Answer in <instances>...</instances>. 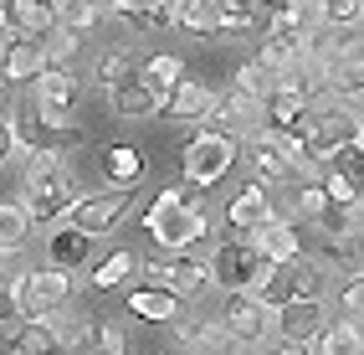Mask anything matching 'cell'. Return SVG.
<instances>
[{"instance_id":"obj_45","label":"cell","mask_w":364,"mask_h":355,"mask_svg":"<svg viewBox=\"0 0 364 355\" xmlns=\"http://www.w3.org/2000/svg\"><path fill=\"white\" fill-rule=\"evenodd\" d=\"M16 41V31H11V21H6V11H0V57H6V46Z\"/></svg>"},{"instance_id":"obj_11","label":"cell","mask_w":364,"mask_h":355,"mask_svg":"<svg viewBox=\"0 0 364 355\" xmlns=\"http://www.w3.org/2000/svg\"><path fill=\"white\" fill-rule=\"evenodd\" d=\"M262 124H267V103L252 98V93H241V88L215 93V103H210V113H205V129H221V134H231V139H247V134H257Z\"/></svg>"},{"instance_id":"obj_46","label":"cell","mask_w":364,"mask_h":355,"mask_svg":"<svg viewBox=\"0 0 364 355\" xmlns=\"http://www.w3.org/2000/svg\"><path fill=\"white\" fill-rule=\"evenodd\" d=\"M252 6H267V11H277V6H287V0H252Z\"/></svg>"},{"instance_id":"obj_24","label":"cell","mask_w":364,"mask_h":355,"mask_svg":"<svg viewBox=\"0 0 364 355\" xmlns=\"http://www.w3.org/2000/svg\"><path fill=\"white\" fill-rule=\"evenodd\" d=\"M139 273V257L129 252V247H113V252H103L98 263H87V283L98 294H108V289H124V283Z\"/></svg>"},{"instance_id":"obj_27","label":"cell","mask_w":364,"mask_h":355,"mask_svg":"<svg viewBox=\"0 0 364 355\" xmlns=\"http://www.w3.org/2000/svg\"><path fill=\"white\" fill-rule=\"evenodd\" d=\"M323 206H328L323 180H293V196H287V206H277V211H282V217H293V222H313Z\"/></svg>"},{"instance_id":"obj_44","label":"cell","mask_w":364,"mask_h":355,"mask_svg":"<svg viewBox=\"0 0 364 355\" xmlns=\"http://www.w3.org/2000/svg\"><path fill=\"white\" fill-rule=\"evenodd\" d=\"M16 268H21V263H16V247H0V289L16 278Z\"/></svg>"},{"instance_id":"obj_42","label":"cell","mask_w":364,"mask_h":355,"mask_svg":"<svg viewBox=\"0 0 364 355\" xmlns=\"http://www.w3.org/2000/svg\"><path fill=\"white\" fill-rule=\"evenodd\" d=\"M323 21H359L364 26V0H318Z\"/></svg>"},{"instance_id":"obj_17","label":"cell","mask_w":364,"mask_h":355,"mask_svg":"<svg viewBox=\"0 0 364 355\" xmlns=\"http://www.w3.org/2000/svg\"><path fill=\"white\" fill-rule=\"evenodd\" d=\"M103 16L124 21L134 31H169L175 26V0H103Z\"/></svg>"},{"instance_id":"obj_4","label":"cell","mask_w":364,"mask_h":355,"mask_svg":"<svg viewBox=\"0 0 364 355\" xmlns=\"http://www.w3.org/2000/svg\"><path fill=\"white\" fill-rule=\"evenodd\" d=\"M267 304H293V299H323L328 294V268L323 263H308V257H293V263H272L267 283L257 289Z\"/></svg>"},{"instance_id":"obj_10","label":"cell","mask_w":364,"mask_h":355,"mask_svg":"<svg viewBox=\"0 0 364 355\" xmlns=\"http://www.w3.org/2000/svg\"><path fill=\"white\" fill-rule=\"evenodd\" d=\"M129 211H134V191L113 185V191H98V196H77L67 211V222H77L87 237H113L129 222Z\"/></svg>"},{"instance_id":"obj_3","label":"cell","mask_w":364,"mask_h":355,"mask_svg":"<svg viewBox=\"0 0 364 355\" xmlns=\"http://www.w3.org/2000/svg\"><path fill=\"white\" fill-rule=\"evenodd\" d=\"M221 319H226L231 340H236L231 350H262V345H272V335H277V314H272V304H267L257 289H236V294H226Z\"/></svg>"},{"instance_id":"obj_29","label":"cell","mask_w":364,"mask_h":355,"mask_svg":"<svg viewBox=\"0 0 364 355\" xmlns=\"http://www.w3.org/2000/svg\"><path fill=\"white\" fill-rule=\"evenodd\" d=\"M98 21H103V6H98V0H62V6H57V26L72 31L77 41L98 26Z\"/></svg>"},{"instance_id":"obj_14","label":"cell","mask_w":364,"mask_h":355,"mask_svg":"<svg viewBox=\"0 0 364 355\" xmlns=\"http://www.w3.org/2000/svg\"><path fill=\"white\" fill-rule=\"evenodd\" d=\"M169 329H175V345L180 350H231L236 340H231V329H226V319L221 314H175L169 319Z\"/></svg>"},{"instance_id":"obj_16","label":"cell","mask_w":364,"mask_h":355,"mask_svg":"<svg viewBox=\"0 0 364 355\" xmlns=\"http://www.w3.org/2000/svg\"><path fill=\"white\" fill-rule=\"evenodd\" d=\"M92 242H98V237H87L77 222L62 217L52 232H46V257H52L57 268H67V273H82L92 263Z\"/></svg>"},{"instance_id":"obj_5","label":"cell","mask_w":364,"mask_h":355,"mask_svg":"<svg viewBox=\"0 0 364 355\" xmlns=\"http://www.w3.org/2000/svg\"><path fill=\"white\" fill-rule=\"evenodd\" d=\"M31 93L41 113L52 118L57 129H77V103H82V83L67 73V62H46L41 73L31 78Z\"/></svg>"},{"instance_id":"obj_31","label":"cell","mask_w":364,"mask_h":355,"mask_svg":"<svg viewBox=\"0 0 364 355\" xmlns=\"http://www.w3.org/2000/svg\"><path fill=\"white\" fill-rule=\"evenodd\" d=\"M139 78L149 83V88L159 93V103H164V93H169V88H175V83L185 78V62H180L175 52H159V57H149V62L139 67Z\"/></svg>"},{"instance_id":"obj_22","label":"cell","mask_w":364,"mask_h":355,"mask_svg":"<svg viewBox=\"0 0 364 355\" xmlns=\"http://www.w3.org/2000/svg\"><path fill=\"white\" fill-rule=\"evenodd\" d=\"M0 11H6L16 36H46L57 26V6L52 0H0Z\"/></svg>"},{"instance_id":"obj_13","label":"cell","mask_w":364,"mask_h":355,"mask_svg":"<svg viewBox=\"0 0 364 355\" xmlns=\"http://www.w3.org/2000/svg\"><path fill=\"white\" fill-rule=\"evenodd\" d=\"M210 103H215V88H210L205 78H190V73H185L175 88L164 93L159 113H164V118H175V124H205Z\"/></svg>"},{"instance_id":"obj_47","label":"cell","mask_w":364,"mask_h":355,"mask_svg":"<svg viewBox=\"0 0 364 355\" xmlns=\"http://www.w3.org/2000/svg\"><path fill=\"white\" fill-rule=\"evenodd\" d=\"M349 273H364V242H359V257H354V268Z\"/></svg>"},{"instance_id":"obj_41","label":"cell","mask_w":364,"mask_h":355,"mask_svg":"<svg viewBox=\"0 0 364 355\" xmlns=\"http://www.w3.org/2000/svg\"><path fill=\"white\" fill-rule=\"evenodd\" d=\"M41 46H46V62H67L72 52H77V36L62 31V26H52V31L41 36Z\"/></svg>"},{"instance_id":"obj_25","label":"cell","mask_w":364,"mask_h":355,"mask_svg":"<svg viewBox=\"0 0 364 355\" xmlns=\"http://www.w3.org/2000/svg\"><path fill=\"white\" fill-rule=\"evenodd\" d=\"M103 175H108V185H124V191H134V185L149 175L144 150H134V145H108V150H103Z\"/></svg>"},{"instance_id":"obj_15","label":"cell","mask_w":364,"mask_h":355,"mask_svg":"<svg viewBox=\"0 0 364 355\" xmlns=\"http://www.w3.org/2000/svg\"><path fill=\"white\" fill-rule=\"evenodd\" d=\"M241 155H247V170L257 175V180H293V165H287V155H282V145H277V134L272 129H257V134H247L241 139Z\"/></svg>"},{"instance_id":"obj_6","label":"cell","mask_w":364,"mask_h":355,"mask_svg":"<svg viewBox=\"0 0 364 355\" xmlns=\"http://www.w3.org/2000/svg\"><path fill=\"white\" fill-rule=\"evenodd\" d=\"M236 160H241V139H231V134H221V129H205V134H196V139L185 145V175L200 180L205 191H210L221 175L236 170Z\"/></svg>"},{"instance_id":"obj_1","label":"cell","mask_w":364,"mask_h":355,"mask_svg":"<svg viewBox=\"0 0 364 355\" xmlns=\"http://www.w3.org/2000/svg\"><path fill=\"white\" fill-rule=\"evenodd\" d=\"M31 222H62L77 201V180L67 170V150H31L26 155V180H21Z\"/></svg>"},{"instance_id":"obj_36","label":"cell","mask_w":364,"mask_h":355,"mask_svg":"<svg viewBox=\"0 0 364 355\" xmlns=\"http://www.w3.org/2000/svg\"><path fill=\"white\" fill-rule=\"evenodd\" d=\"M359 242H364V232H333V237H323V263L349 273L354 257H359Z\"/></svg>"},{"instance_id":"obj_50","label":"cell","mask_w":364,"mask_h":355,"mask_svg":"<svg viewBox=\"0 0 364 355\" xmlns=\"http://www.w3.org/2000/svg\"><path fill=\"white\" fill-rule=\"evenodd\" d=\"M52 6H62V0H52Z\"/></svg>"},{"instance_id":"obj_23","label":"cell","mask_w":364,"mask_h":355,"mask_svg":"<svg viewBox=\"0 0 364 355\" xmlns=\"http://www.w3.org/2000/svg\"><path fill=\"white\" fill-rule=\"evenodd\" d=\"M0 345L6 350H16V355H36V350H57V329H52V319H16V324H6L0 329Z\"/></svg>"},{"instance_id":"obj_43","label":"cell","mask_w":364,"mask_h":355,"mask_svg":"<svg viewBox=\"0 0 364 355\" xmlns=\"http://www.w3.org/2000/svg\"><path fill=\"white\" fill-rule=\"evenodd\" d=\"M16 150H21V145H16V129H11V113H6V118H0V165H6Z\"/></svg>"},{"instance_id":"obj_2","label":"cell","mask_w":364,"mask_h":355,"mask_svg":"<svg viewBox=\"0 0 364 355\" xmlns=\"http://www.w3.org/2000/svg\"><path fill=\"white\" fill-rule=\"evenodd\" d=\"M267 273H272V263L247 242L241 232H231L226 242L215 237V252H210V283L221 294H236V289H262Z\"/></svg>"},{"instance_id":"obj_28","label":"cell","mask_w":364,"mask_h":355,"mask_svg":"<svg viewBox=\"0 0 364 355\" xmlns=\"http://www.w3.org/2000/svg\"><path fill=\"white\" fill-rule=\"evenodd\" d=\"M175 26L190 36H215L221 21H215V0H175Z\"/></svg>"},{"instance_id":"obj_21","label":"cell","mask_w":364,"mask_h":355,"mask_svg":"<svg viewBox=\"0 0 364 355\" xmlns=\"http://www.w3.org/2000/svg\"><path fill=\"white\" fill-rule=\"evenodd\" d=\"M41 67H46L41 36H16V41L6 46V57H0V78H6V83H31Z\"/></svg>"},{"instance_id":"obj_9","label":"cell","mask_w":364,"mask_h":355,"mask_svg":"<svg viewBox=\"0 0 364 355\" xmlns=\"http://www.w3.org/2000/svg\"><path fill=\"white\" fill-rule=\"evenodd\" d=\"M277 340L272 350L282 355H303V340H318V329L328 324V299H293V304H277Z\"/></svg>"},{"instance_id":"obj_7","label":"cell","mask_w":364,"mask_h":355,"mask_svg":"<svg viewBox=\"0 0 364 355\" xmlns=\"http://www.w3.org/2000/svg\"><path fill=\"white\" fill-rule=\"evenodd\" d=\"M11 129H16L21 155H31V150H72L77 145V129H57L52 118L41 113L36 93H21V98L11 103Z\"/></svg>"},{"instance_id":"obj_26","label":"cell","mask_w":364,"mask_h":355,"mask_svg":"<svg viewBox=\"0 0 364 355\" xmlns=\"http://www.w3.org/2000/svg\"><path fill=\"white\" fill-rule=\"evenodd\" d=\"M318 340H323V355H364V324L338 314L318 329Z\"/></svg>"},{"instance_id":"obj_38","label":"cell","mask_w":364,"mask_h":355,"mask_svg":"<svg viewBox=\"0 0 364 355\" xmlns=\"http://www.w3.org/2000/svg\"><path fill=\"white\" fill-rule=\"evenodd\" d=\"M338 314L364 324V273H344V283H338Z\"/></svg>"},{"instance_id":"obj_30","label":"cell","mask_w":364,"mask_h":355,"mask_svg":"<svg viewBox=\"0 0 364 355\" xmlns=\"http://www.w3.org/2000/svg\"><path fill=\"white\" fill-rule=\"evenodd\" d=\"M328 165H333V170L364 196V139H359V134L344 139V145H333V150H328Z\"/></svg>"},{"instance_id":"obj_18","label":"cell","mask_w":364,"mask_h":355,"mask_svg":"<svg viewBox=\"0 0 364 355\" xmlns=\"http://www.w3.org/2000/svg\"><path fill=\"white\" fill-rule=\"evenodd\" d=\"M108 108H113V118H159V93L144 83L139 73H129L124 83H113L108 88Z\"/></svg>"},{"instance_id":"obj_20","label":"cell","mask_w":364,"mask_h":355,"mask_svg":"<svg viewBox=\"0 0 364 355\" xmlns=\"http://www.w3.org/2000/svg\"><path fill=\"white\" fill-rule=\"evenodd\" d=\"M180 294H169V289H159V283H139V289H129V314L134 319H144V324H169L180 314Z\"/></svg>"},{"instance_id":"obj_37","label":"cell","mask_w":364,"mask_h":355,"mask_svg":"<svg viewBox=\"0 0 364 355\" xmlns=\"http://www.w3.org/2000/svg\"><path fill=\"white\" fill-rule=\"evenodd\" d=\"M129 335H134V329H129L124 319H98V335H92V350H113V355H124V350L134 345Z\"/></svg>"},{"instance_id":"obj_39","label":"cell","mask_w":364,"mask_h":355,"mask_svg":"<svg viewBox=\"0 0 364 355\" xmlns=\"http://www.w3.org/2000/svg\"><path fill=\"white\" fill-rule=\"evenodd\" d=\"M134 73V67H129V57L124 52H103L98 62H92V83H98V88H113V83H124Z\"/></svg>"},{"instance_id":"obj_49","label":"cell","mask_w":364,"mask_h":355,"mask_svg":"<svg viewBox=\"0 0 364 355\" xmlns=\"http://www.w3.org/2000/svg\"><path fill=\"white\" fill-rule=\"evenodd\" d=\"M359 62H364V41H359Z\"/></svg>"},{"instance_id":"obj_34","label":"cell","mask_w":364,"mask_h":355,"mask_svg":"<svg viewBox=\"0 0 364 355\" xmlns=\"http://www.w3.org/2000/svg\"><path fill=\"white\" fill-rule=\"evenodd\" d=\"M313 227H318L323 237H333V232H359V201H328L318 217H313Z\"/></svg>"},{"instance_id":"obj_12","label":"cell","mask_w":364,"mask_h":355,"mask_svg":"<svg viewBox=\"0 0 364 355\" xmlns=\"http://www.w3.org/2000/svg\"><path fill=\"white\" fill-rule=\"evenodd\" d=\"M241 237H247V242L267 257V263H293V257H303V232H298L293 217H282V211H272L267 222L247 227Z\"/></svg>"},{"instance_id":"obj_35","label":"cell","mask_w":364,"mask_h":355,"mask_svg":"<svg viewBox=\"0 0 364 355\" xmlns=\"http://www.w3.org/2000/svg\"><path fill=\"white\" fill-rule=\"evenodd\" d=\"M215 21H221L226 36H247L257 26V11H252V0H215Z\"/></svg>"},{"instance_id":"obj_40","label":"cell","mask_w":364,"mask_h":355,"mask_svg":"<svg viewBox=\"0 0 364 355\" xmlns=\"http://www.w3.org/2000/svg\"><path fill=\"white\" fill-rule=\"evenodd\" d=\"M257 57H262L267 67H272V73H282V67L298 57V46H287L282 36H272V31H267V41H262V52H257Z\"/></svg>"},{"instance_id":"obj_8","label":"cell","mask_w":364,"mask_h":355,"mask_svg":"<svg viewBox=\"0 0 364 355\" xmlns=\"http://www.w3.org/2000/svg\"><path fill=\"white\" fill-rule=\"evenodd\" d=\"M139 227L154 237V247H169V252H180V247L196 242V237L210 232L205 206H149L139 217Z\"/></svg>"},{"instance_id":"obj_19","label":"cell","mask_w":364,"mask_h":355,"mask_svg":"<svg viewBox=\"0 0 364 355\" xmlns=\"http://www.w3.org/2000/svg\"><path fill=\"white\" fill-rule=\"evenodd\" d=\"M277 211V201H272V191H267V180H247L241 191L231 196V206H226V222H231V232H247V227H257V222H267Z\"/></svg>"},{"instance_id":"obj_32","label":"cell","mask_w":364,"mask_h":355,"mask_svg":"<svg viewBox=\"0 0 364 355\" xmlns=\"http://www.w3.org/2000/svg\"><path fill=\"white\" fill-rule=\"evenodd\" d=\"M236 88L267 103V98L277 93V73H272V67H267L262 57H252V62H241V67H236Z\"/></svg>"},{"instance_id":"obj_33","label":"cell","mask_w":364,"mask_h":355,"mask_svg":"<svg viewBox=\"0 0 364 355\" xmlns=\"http://www.w3.org/2000/svg\"><path fill=\"white\" fill-rule=\"evenodd\" d=\"M26 237H31L26 201H0V247H21Z\"/></svg>"},{"instance_id":"obj_48","label":"cell","mask_w":364,"mask_h":355,"mask_svg":"<svg viewBox=\"0 0 364 355\" xmlns=\"http://www.w3.org/2000/svg\"><path fill=\"white\" fill-rule=\"evenodd\" d=\"M359 232H364V196H359Z\"/></svg>"}]
</instances>
